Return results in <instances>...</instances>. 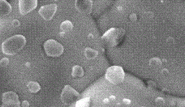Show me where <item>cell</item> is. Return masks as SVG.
<instances>
[{
  "label": "cell",
  "mask_w": 185,
  "mask_h": 107,
  "mask_svg": "<svg viewBox=\"0 0 185 107\" xmlns=\"http://www.w3.org/2000/svg\"><path fill=\"white\" fill-rule=\"evenodd\" d=\"M176 104V100H172V101H171V102H170V105H171L172 107H174V106H175Z\"/></svg>",
  "instance_id": "obj_28"
},
{
  "label": "cell",
  "mask_w": 185,
  "mask_h": 107,
  "mask_svg": "<svg viewBox=\"0 0 185 107\" xmlns=\"http://www.w3.org/2000/svg\"><path fill=\"white\" fill-rule=\"evenodd\" d=\"M27 42L23 35H16L6 39L2 44V52L6 55L13 56L24 48Z\"/></svg>",
  "instance_id": "obj_1"
},
{
  "label": "cell",
  "mask_w": 185,
  "mask_h": 107,
  "mask_svg": "<svg viewBox=\"0 0 185 107\" xmlns=\"http://www.w3.org/2000/svg\"><path fill=\"white\" fill-rule=\"evenodd\" d=\"M90 97L84 98L76 101L75 107H90Z\"/></svg>",
  "instance_id": "obj_15"
},
{
  "label": "cell",
  "mask_w": 185,
  "mask_h": 107,
  "mask_svg": "<svg viewBox=\"0 0 185 107\" xmlns=\"http://www.w3.org/2000/svg\"><path fill=\"white\" fill-rule=\"evenodd\" d=\"M44 48L47 55L52 58L59 57L63 54L64 50V46L61 44L54 39L47 40L44 44Z\"/></svg>",
  "instance_id": "obj_4"
},
{
  "label": "cell",
  "mask_w": 185,
  "mask_h": 107,
  "mask_svg": "<svg viewBox=\"0 0 185 107\" xmlns=\"http://www.w3.org/2000/svg\"><path fill=\"white\" fill-rule=\"evenodd\" d=\"M21 107H29V104L28 101H24L21 104Z\"/></svg>",
  "instance_id": "obj_26"
},
{
  "label": "cell",
  "mask_w": 185,
  "mask_h": 107,
  "mask_svg": "<svg viewBox=\"0 0 185 107\" xmlns=\"http://www.w3.org/2000/svg\"><path fill=\"white\" fill-rule=\"evenodd\" d=\"M109 101H114L116 100V97L115 95H110L109 98Z\"/></svg>",
  "instance_id": "obj_27"
},
{
  "label": "cell",
  "mask_w": 185,
  "mask_h": 107,
  "mask_svg": "<svg viewBox=\"0 0 185 107\" xmlns=\"http://www.w3.org/2000/svg\"><path fill=\"white\" fill-rule=\"evenodd\" d=\"M65 34L64 33V32H61L59 33V36H60L61 37H64V36H65Z\"/></svg>",
  "instance_id": "obj_32"
},
{
  "label": "cell",
  "mask_w": 185,
  "mask_h": 107,
  "mask_svg": "<svg viewBox=\"0 0 185 107\" xmlns=\"http://www.w3.org/2000/svg\"><path fill=\"white\" fill-rule=\"evenodd\" d=\"M125 33V30L122 28H112L103 35L102 42L108 48H115L122 42Z\"/></svg>",
  "instance_id": "obj_2"
},
{
  "label": "cell",
  "mask_w": 185,
  "mask_h": 107,
  "mask_svg": "<svg viewBox=\"0 0 185 107\" xmlns=\"http://www.w3.org/2000/svg\"></svg>",
  "instance_id": "obj_35"
},
{
  "label": "cell",
  "mask_w": 185,
  "mask_h": 107,
  "mask_svg": "<svg viewBox=\"0 0 185 107\" xmlns=\"http://www.w3.org/2000/svg\"><path fill=\"white\" fill-rule=\"evenodd\" d=\"M74 25L72 24L71 21H65L63 22H62L60 26V29L61 32L64 33H67L71 32L73 29Z\"/></svg>",
  "instance_id": "obj_12"
},
{
  "label": "cell",
  "mask_w": 185,
  "mask_h": 107,
  "mask_svg": "<svg viewBox=\"0 0 185 107\" xmlns=\"http://www.w3.org/2000/svg\"><path fill=\"white\" fill-rule=\"evenodd\" d=\"M84 54L86 58L88 60H92L98 56V52L90 48H86L84 50Z\"/></svg>",
  "instance_id": "obj_14"
},
{
  "label": "cell",
  "mask_w": 185,
  "mask_h": 107,
  "mask_svg": "<svg viewBox=\"0 0 185 107\" xmlns=\"http://www.w3.org/2000/svg\"><path fill=\"white\" fill-rule=\"evenodd\" d=\"M105 78L114 85H119L123 83L125 79V73L123 68L119 66L110 67L106 70Z\"/></svg>",
  "instance_id": "obj_3"
},
{
  "label": "cell",
  "mask_w": 185,
  "mask_h": 107,
  "mask_svg": "<svg viewBox=\"0 0 185 107\" xmlns=\"http://www.w3.org/2000/svg\"><path fill=\"white\" fill-rule=\"evenodd\" d=\"M166 43L170 45L173 44L175 43V40L172 37H169L167 39H166Z\"/></svg>",
  "instance_id": "obj_21"
},
{
  "label": "cell",
  "mask_w": 185,
  "mask_h": 107,
  "mask_svg": "<svg viewBox=\"0 0 185 107\" xmlns=\"http://www.w3.org/2000/svg\"><path fill=\"white\" fill-rule=\"evenodd\" d=\"M80 98V94L74 89L71 86L67 85L62 90L61 100L63 104L69 105L76 102Z\"/></svg>",
  "instance_id": "obj_5"
},
{
  "label": "cell",
  "mask_w": 185,
  "mask_h": 107,
  "mask_svg": "<svg viewBox=\"0 0 185 107\" xmlns=\"http://www.w3.org/2000/svg\"><path fill=\"white\" fill-rule=\"evenodd\" d=\"M12 25L14 26V27H18L20 25V22L19 21L17 20H15L12 22Z\"/></svg>",
  "instance_id": "obj_23"
},
{
  "label": "cell",
  "mask_w": 185,
  "mask_h": 107,
  "mask_svg": "<svg viewBox=\"0 0 185 107\" xmlns=\"http://www.w3.org/2000/svg\"><path fill=\"white\" fill-rule=\"evenodd\" d=\"M2 102L1 107H21V102L18 95L13 91L4 93Z\"/></svg>",
  "instance_id": "obj_6"
},
{
  "label": "cell",
  "mask_w": 185,
  "mask_h": 107,
  "mask_svg": "<svg viewBox=\"0 0 185 107\" xmlns=\"http://www.w3.org/2000/svg\"><path fill=\"white\" fill-rule=\"evenodd\" d=\"M57 10V5L55 4L42 6L38 11L39 14L45 21L52 20Z\"/></svg>",
  "instance_id": "obj_7"
},
{
  "label": "cell",
  "mask_w": 185,
  "mask_h": 107,
  "mask_svg": "<svg viewBox=\"0 0 185 107\" xmlns=\"http://www.w3.org/2000/svg\"><path fill=\"white\" fill-rule=\"evenodd\" d=\"M153 17H154V14L152 12L148 11V12H146L143 13V18L146 20H152Z\"/></svg>",
  "instance_id": "obj_17"
},
{
  "label": "cell",
  "mask_w": 185,
  "mask_h": 107,
  "mask_svg": "<svg viewBox=\"0 0 185 107\" xmlns=\"http://www.w3.org/2000/svg\"><path fill=\"white\" fill-rule=\"evenodd\" d=\"M122 102H123V104H125V105H129V104H131V101L130 100H129V99H127V98H125V99H123V101H122Z\"/></svg>",
  "instance_id": "obj_25"
},
{
  "label": "cell",
  "mask_w": 185,
  "mask_h": 107,
  "mask_svg": "<svg viewBox=\"0 0 185 107\" xmlns=\"http://www.w3.org/2000/svg\"><path fill=\"white\" fill-rule=\"evenodd\" d=\"M116 105H117L118 107H119V106H120V105H121V104H120V103H118V104H116Z\"/></svg>",
  "instance_id": "obj_34"
},
{
  "label": "cell",
  "mask_w": 185,
  "mask_h": 107,
  "mask_svg": "<svg viewBox=\"0 0 185 107\" xmlns=\"http://www.w3.org/2000/svg\"><path fill=\"white\" fill-rule=\"evenodd\" d=\"M155 103L159 106H162L165 105V100L162 97H157L155 99Z\"/></svg>",
  "instance_id": "obj_18"
},
{
  "label": "cell",
  "mask_w": 185,
  "mask_h": 107,
  "mask_svg": "<svg viewBox=\"0 0 185 107\" xmlns=\"http://www.w3.org/2000/svg\"><path fill=\"white\" fill-rule=\"evenodd\" d=\"M109 102H110V101H109V100L108 98H105V99H104V100H103V103L105 104H108Z\"/></svg>",
  "instance_id": "obj_29"
},
{
  "label": "cell",
  "mask_w": 185,
  "mask_h": 107,
  "mask_svg": "<svg viewBox=\"0 0 185 107\" xmlns=\"http://www.w3.org/2000/svg\"><path fill=\"white\" fill-rule=\"evenodd\" d=\"M161 60L158 58H151L149 62V65L151 67L153 68H158L162 66Z\"/></svg>",
  "instance_id": "obj_16"
},
{
  "label": "cell",
  "mask_w": 185,
  "mask_h": 107,
  "mask_svg": "<svg viewBox=\"0 0 185 107\" xmlns=\"http://www.w3.org/2000/svg\"><path fill=\"white\" fill-rule=\"evenodd\" d=\"M123 7H122L119 6V7H117V11H119V12H122V11H123Z\"/></svg>",
  "instance_id": "obj_30"
},
{
  "label": "cell",
  "mask_w": 185,
  "mask_h": 107,
  "mask_svg": "<svg viewBox=\"0 0 185 107\" xmlns=\"http://www.w3.org/2000/svg\"><path fill=\"white\" fill-rule=\"evenodd\" d=\"M88 38H89V39H93L94 36V35L92 34H90L88 35Z\"/></svg>",
  "instance_id": "obj_31"
},
{
  "label": "cell",
  "mask_w": 185,
  "mask_h": 107,
  "mask_svg": "<svg viewBox=\"0 0 185 107\" xmlns=\"http://www.w3.org/2000/svg\"><path fill=\"white\" fill-rule=\"evenodd\" d=\"M37 5V0H20L19 1V12L22 15L28 14L35 10Z\"/></svg>",
  "instance_id": "obj_8"
},
{
  "label": "cell",
  "mask_w": 185,
  "mask_h": 107,
  "mask_svg": "<svg viewBox=\"0 0 185 107\" xmlns=\"http://www.w3.org/2000/svg\"><path fill=\"white\" fill-rule=\"evenodd\" d=\"M147 85L149 86V87L153 88L157 87V84L153 81H147Z\"/></svg>",
  "instance_id": "obj_22"
},
{
  "label": "cell",
  "mask_w": 185,
  "mask_h": 107,
  "mask_svg": "<svg viewBox=\"0 0 185 107\" xmlns=\"http://www.w3.org/2000/svg\"><path fill=\"white\" fill-rule=\"evenodd\" d=\"M12 11V7L5 0H0V17H3L10 14Z\"/></svg>",
  "instance_id": "obj_10"
},
{
  "label": "cell",
  "mask_w": 185,
  "mask_h": 107,
  "mask_svg": "<svg viewBox=\"0 0 185 107\" xmlns=\"http://www.w3.org/2000/svg\"><path fill=\"white\" fill-rule=\"evenodd\" d=\"M162 63H166L167 62V60H166V59H165V58H163V59H162L161 60Z\"/></svg>",
  "instance_id": "obj_33"
},
{
  "label": "cell",
  "mask_w": 185,
  "mask_h": 107,
  "mask_svg": "<svg viewBox=\"0 0 185 107\" xmlns=\"http://www.w3.org/2000/svg\"><path fill=\"white\" fill-rule=\"evenodd\" d=\"M137 15L135 13H132L129 15V19L132 22H135L137 21Z\"/></svg>",
  "instance_id": "obj_20"
},
{
  "label": "cell",
  "mask_w": 185,
  "mask_h": 107,
  "mask_svg": "<svg viewBox=\"0 0 185 107\" xmlns=\"http://www.w3.org/2000/svg\"><path fill=\"white\" fill-rule=\"evenodd\" d=\"M9 64V59L7 58H2L0 61V65L2 67H5Z\"/></svg>",
  "instance_id": "obj_19"
},
{
  "label": "cell",
  "mask_w": 185,
  "mask_h": 107,
  "mask_svg": "<svg viewBox=\"0 0 185 107\" xmlns=\"http://www.w3.org/2000/svg\"><path fill=\"white\" fill-rule=\"evenodd\" d=\"M27 88L29 92L31 93H37L41 90V86L39 83L36 81H30L27 84Z\"/></svg>",
  "instance_id": "obj_13"
},
{
  "label": "cell",
  "mask_w": 185,
  "mask_h": 107,
  "mask_svg": "<svg viewBox=\"0 0 185 107\" xmlns=\"http://www.w3.org/2000/svg\"><path fill=\"white\" fill-rule=\"evenodd\" d=\"M161 73L163 76H167L169 74V72L167 68H163V70H162Z\"/></svg>",
  "instance_id": "obj_24"
},
{
  "label": "cell",
  "mask_w": 185,
  "mask_h": 107,
  "mask_svg": "<svg viewBox=\"0 0 185 107\" xmlns=\"http://www.w3.org/2000/svg\"><path fill=\"white\" fill-rule=\"evenodd\" d=\"M93 2L91 0H76L75 6L76 10L83 14L89 15L92 12Z\"/></svg>",
  "instance_id": "obj_9"
},
{
  "label": "cell",
  "mask_w": 185,
  "mask_h": 107,
  "mask_svg": "<svg viewBox=\"0 0 185 107\" xmlns=\"http://www.w3.org/2000/svg\"><path fill=\"white\" fill-rule=\"evenodd\" d=\"M84 71L81 66L79 65H75L72 67V76L74 78H81L84 76Z\"/></svg>",
  "instance_id": "obj_11"
}]
</instances>
